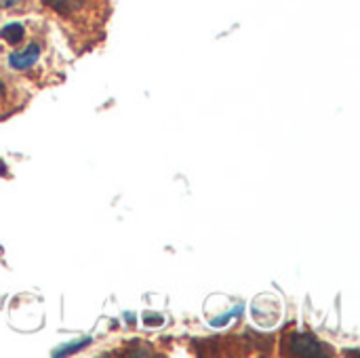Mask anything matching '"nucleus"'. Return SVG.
Segmentation results:
<instances>
[{"label": "nucleus", "instance_id": "nucleus-1", "mask_svg": "<svg viewBox=\"0 0 360 358\" xmlns=\"http://www.w3.org/2000/svg\"><path fill=\"white\" fill-rule=\"evenodd\" d=\"M0 63L30 89L63 80V65L49 32L36 21H11L0 27Z\"/></svg>", "mask_w": 360, "mask_h": 358}, {"label": "nucleus", "instance_id": "nucleus-2", "mask_svg": "<svg viewBox=\"0 0 360 358\" xmlns=\"http://www.w3.org/2000/svg\"><path fill=\"white\" fill-rule=\"evenodd\" d=\"M38 8L57 21L78 53L101 42L110 19V0H38Z\"/></svg>", "mask_w": 360, "mask_h": 358}, {"label": "nucleus", "instance_id": "nucleus-3", "mask_svg": "<svg viewBox=\"0 0 360 358\" xmlns=\"http://www.w3.org/2000/svg\"><path fill=\"white\" fill-rule=\"evenodd\" d=\"M32 97V89L0 63V122L21 112Z\"/></svg>", "mask_w": 360, "mask_h": 358}, {"label": "nucleus", "instance_id": "nucleus-4", "mask_svg": "<svg viewBox=\"0 0 360 358\" xmlns=\"http://www.w3.org/2000/svg\"><path fill=\"white\" fill-rule=\"evenodd\" d=\"M283 348L285 354H295V357H333V350H329L331 346H325L321 340H316L310 333H287L283 340Z\"/></svg>", "mask_w": 360, "mask_h": 358}, {"label": "nucleus", "instance_id": "nucleus-5", "mask_svg": "<svg viewBox=\"0 0 360 358\" xmlns=\"http://www.w3.org/2000/svg\"><path fill=\"white\" fill-rule=\"evenodd\" d=\"M38 11V0H0V15H21Z\"/></svg>", "mask_w": 360, "mask_h": 358}, {"label": "nucleus", "instance_id": "nucleus-6", "mask_svg": "<svg viewBox=\"0 0 360 358\" xmlns=\"http://www.w3.org/2000/svg\"><path fill=\"white\" fill-rule=\"evenodd\" d=\"M0 173H6V169L2 167V162H0Z\"/></svg>", "mask_w": 360, "mask_h": 358}]
</instances>
